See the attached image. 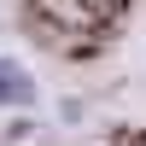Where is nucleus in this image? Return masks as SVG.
<instances>
[{
  "label": "nucleus",
  "mask_w": 146,
  "mask_h": 146,
  "mask_svg": "<svg viewBox=\"0 0 146 146\" xmlns=\"http://www.w3.org/2000/svg\"><path fill=\"white\" fill-rule=\"evenodd\" d=\"M0 100H6V105L35 100V82H29V76H18V64H0Z\"/></svg>",
  "instance_id": "1"
}]
</instances>
